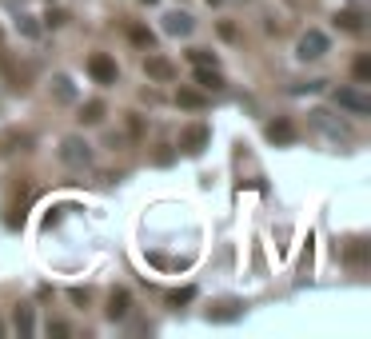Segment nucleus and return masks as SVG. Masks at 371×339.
<instances>
[{"label":"nucleus","mask_w":371,"mask_h":339,"mask_svg":"<svg viewBox=\"0 0 371 339\" xmlns=\"http://www.w3.org/2000/svg\"><path fill=\"white\" fill-rule=\"evenodd\" d=\"M33 136L28 132H12V136H4V152H33Z\"/></svg>","instance_id":"a211bd4d"},{"label":"nucleus","mask_w":371,"mask_h":339,"mask_svg":"<svg viewBox=\"0 0 371 339\" xmlns=\"http://www.w3.org/2000/svg\"><path fill=\"white\" fill-rule=\"evenodd\" d=\"M49 92H52V100H60V104H72V100H76V84H72L64 72H60V76H52V80H49Z\"/></svg>","instance_id":"f8f14e48"},{"label":"nucleus","mask_w":371,"mask_h":339,"mask_svg":"<svg viewBox=\"0 0 371 339\" xmlns=\"http://www.w3.org/2000/svg\"><path fill=\"white\" fill-rule=\"evenodd\" d=\"M20 33H24V36H40V20H36V17H20Z\"/></svg>","instance_id":"a878e982"},{"label":"nucleus","mask_w":371,"mask_h":339,"mask_svg":"<svg viewBox=\"0 0 371 339\" xmlns=\"http://www.w3.org/2000/svg\"><path fill=\"white\" fill-rule=\"evenodd\" d=\"M192 28H196V20L188 12H168L164 17V33L168 36H192Z\"/></svg>","instance_id":"9b49d317"},{"label":"nucleus","mask_w":371,"mask_h":339,"mask_svg":"<svg viewBox=\"0 0 371 339\" xmlns=\"http://www.w3.org/2000/svg\"><path fill=\"white\" fill-rule=\"evenodd\" d=\"M156 164H160V168H168V164H172V148H168V144L156 152Z\"/></svg>","instance_id":"cd10ccee"},{"label":"nucleus","mask_w":371,"mask_h":339,"mask_svg":"<svg viewBox=\"0 0 371 339\" xmlns=\"http://www.w3.org/2000/svg\"><path fill=\"white\" fill-rule=\"evenodd\" d=\"M80 124H100L104 120V100H88V104H80V116H76Z\"/></svg>","instance_id":"dca6fc26"},{"label":"nucleus","mask_w":371,"mask_h":339,"mask_svg":"<svg viewBox=\"0 0 371 339\" xmlns=\"http://www.w3.org/2000/svg\"><path fill=\"white\" fill-rule=\"evenodd\" d=\"M220 36H224V40H236V24H227L224 20V24H220Z\"/></svg>","instance_id":"7c9ffc66"},{"label":"nucleus","mask_w":371,"mask_h":339,"mask_svg":"<svg viewBox=\"0 0 371 339\" xmlns=\"http://www.w3.org/2000/svg\"><path fill=\"white\" fill-rule=\"evenodd\" d=\"M128 36H132V44H140V49H156V36L148 33V28H140V24H132Z\"/></svg>","instance_id":"4be33fe9"},{"label":"nucleus","mask_w":371,"mask_h":339,"mask_svg":"<svg viewBox=\"0 0 371 339\" xmlns=\"http://www.w3.org/2000/svg\"><path fill=\"white\" fill-rule=\"evenodd\" d=\"M336 28H343V33H363V17H359L355 8H343V12H336Z\"/></svg>","instance_id":"2eb2a0df"},{"label":"nucleus","mask_w":371,"mask_h":339,"mask_svg":"<svg viewBox=\"0 0 371 339\" xmlns=\"http://www.w3.org/2000/svg\"><path fill=\"white\" fill-rule=\"evenodd\" d=\"M144 4H156V0H144Z\"/></svg>","instance_id":"473e14b6"},{"label":"nucleus","mask_w":371,"mask_h":339,"mask_svg":"<svg viewBox=\"0 0 371 339\" xmlns=\"http://www.w3.org/2000/svg\"><path fill=\"white\" fill-rule=\"evenodd\" d=\"M176 104H180V108H188V112H200V108H208V100L200 96L196 88H180V92H176Z\"/></svg>","instance_id":"4468645a"},{"label":"nucleus","mask_w":371,"mask_h":339,"mask_svg":"<svg viewBox=\"0 0 371 339\" xmlns=\"http://www.w3.org/2000/svg\"><path fill=\"white\" fill-rule=\"evenodd\" d=\"M0 336H4V327H0Z\"/></svg>","instance_id":"72a5a7b5"},{"label":"nucleus","mask_w":371,"mask_h":339,"mask_svg":"<svg viewBox=\"0 0 371 339\" xmlns=\"http://www.w3.org/2000/svg\"><path fill=\"white\" fill-rule=\"evenodd\" d=\"M49 336H52V339H68V336H72V327L56 320V323H49Z\"/></svg>","instance_id":"bb28decb"},{"label":"nucleus","mask_w":371,"mask_h":339,"mask_svg":"<svg viewBox=\"0 0 371 339\" xmlns=\"http://www.w3.org/2000/svg\"><path fill=\"white\" fill-rule=\"evenodd\" d=\"M208 144H212V128H208V124H188V128L180 132V148H184V156H200Z\"/></svg>","instance_id":"20e7f679"},{"label":"nucleus","mask_w":371,"mask_h":339,"mask_svg":"<svg viewBox=\"0 0 371 339\" xmlns=\"http://www.w3.org/2000/svg\"><path fill=\"white\" fill-rule=\"evenodd\" d=\"M243 315V299H220L216 307H208V323H236Z\"/></svg>","instance_id":"0eeeda50"},{"label":"nucleus","mask_w":371,"mask_h":339,"mask_svg":"<svg viewBox=\"0 0 371 339\" xmlns=\"http://www.w3.org/2000/svg\"><path fill=\"white\" fill-rule=\"evenodd\" d=\"M68 299H72V304H88V291H80V288H72V291H68Z\"/></svg>","instance_id":"c756f323"},{"label":"nucleus","mask_w":371,"mask_h":339,"mask_svg":"<svg viewBox=\"0 0 371 339\" xmlns=\"http://www.w3.org/2000/svg\"><path fill=\"white\" fill-rule=\"evenodd\" d=\"M311 268V236H307V247H304V256H300V272H307Z\"/></svg>","instance_id":"c85d7f7f"},{"label":"nucleus","mask_w":371,"mask_h":339,"mask_svg":"<svg viewBox=\"0 0 371 339\" xmlns=\"http://www.w3.org/2000/svg\"><path fill=\"white\" fill-rule=\"evenodd\" d=\"M327 36L320 33V28H307L304 36H300V44H295V56L300 60H320V56H327Z\"/></svg>","instance_id":"f03ea898"},{"label":"nucleus","mask_w":371,"mask_h":339,"mask_svg":"<svg viewBox=\"0 0 371 339\" xmlns=\"http://www.w3.org/2000/svg\"><path fill=\"white\" fill-rule=\"evenodd\" d=\"M4 227H8V232H20V227H24V204H8V208H4Z\"/></svg>","instance_id":"6ab92c4d"},{"label":"nucleus","mask_w":371,"mask_h":339,"mask_svg":"<svg viewBox=\"0 0 371 339\" xmlns=\"http://www.w3.org/2000/svg\"><path fill=\"white\" fill-rule=\"evenodd\" d=\"M295 136H300V132H295V124H291L288 116H279V120L268 124V140H272V144H295Z\"/></svg>","instance_id":"1a4fd4ad"},{"label":"nucleus","mask_w":371,"mask_h":339,"mask_svg":"<svg viewBox=\"0 0 371 339\" xmlns=\"http://www.w3.org/2000/svg\"><path fill=\"white\" fill-rule=\"evenodd\" d=\"M311 124H316L320 132H327L331 140H352V132L343 128L339 120H331V112H323V108H316V112H311Z\"/></svg>","instance_id":"6e6552de"},{"label":"nucleus","mask_w":371,"mask_h":339,"mask_svg":"<svg viewBox=\"0 0 371 339\" xmlns=\"http://www.w3.org/2000/svg\"><path fill=\"white\" fill-rule=\"evenodd\" d=\"M192 299H196V288H180V291H168V307L192 304Z\"/></svg>","instance_id":"b1692460"},{"label":"nucleus","mask_w":371,"mask_h":339,"mask_svg":"<svg viewBox=\"0 0 371 339\" xmlns=\"http://www.w3.org/2000/svg\"><path fill=\"white\" fill-rule=\"evenodd\" d=\"M347 259H352L355 268H363V263H368V247H363V240H352V243H347Z\"/></svg>","instance_id":"5701e85b"},{"label":"nucleus","mask_w":371,"mask_h":339,"mask_svg":"<svg viewBox=\"0 0 371 339\" xmlns=\"http://www.w3.org/2000/svg\"><path fill=\"white\" fill-rule=\"evenodd\" d=\"M40 20H44V28H64V24H68L72 17H68L64 8H52V4H49V12H44Z\"/></svg>","instance_id":"412c9836"},{"label":"nucleus","mask_w":371,"mask_h":339,"mask_svg":"<svg viewBox=\"0 0 371 339\" xmlns=\"http://www.w3.org/2000/svg\"><path fill=\"white\" fill-rule=\"evenodd\" d=\"M352 72H355V80L359 84H368L371 80V56H359V60L352 64Z\"/></svg>","instance_id":"393cba45"},{"label":"nucleus","mask_w":371,"mask_h":339,"mask_svg":"<svg viewBox=\"0 0 371 339\" xmlns=\"http://www.w3.org/2000/svg\"><path fill=\"white\" fill-rule=\"evenodd\" d=\"M88 76H92L96 84H104V88H108V84H116L120 68H116V60L108 56V52H92V56H88Z\"/></svg>","instance_id":"7ed1b4c3"},{"label":"nucleus","mask_w":371,"mask_h":339,"mask_svg":"<svg viewBox=\"0 0 371 339\" xmlns=\"http://www.w3.org/2000/svg\"><path fill=\"white\" fill-rule=\"evenodd\" d=\"M196 84L200 88H208V92H224L227 80H224V72L220 68H196Z\"/></svg>","instance_id":"ddd939ff"},{"label":"nucleus","mask_w":371,"mask_h":339,"mask_svg":"<svg viewBox=\"0 0 371 339\" xmlns=\"http://www.w3.org/2000/svg\"><path fill=\"white\" fill-rule=\"evenodd\" d=\"M128 311H132V295L124 288L112 291V295H108V320L120 323V320H128Z\"/></svg>","instance_id":"9d476101"},{"label":"nucleus","mask_w":371,"mask_h":339,"mask_svg":"<svg viewBox=\"0 0 371 339\" xmlns=\"http://www.w3.org/2000/svg\"><path fill=\"white\" fill-rule=\"evenodd\" d=\"M60 164H68V168H88V164H92V144L80 140V136H64V140H60Z\"/></svg>","instance_id":"f257e3e1"},{"label":"nucleus","mask_w":371,"mask_h":339,"mask_svg":"<svg viewBox=\"0 0 371 339\" xmlns=\"http://www.w3.org/2000/svg\"><path fill=\"white\" fill-rule=\"evenodd\" d=\"M188 60H192L196 68H220L216 52H208V49H192V52H188Z\"/></svg>","instance_id":"aec40b11"},{"label":"nucleus","mask_w":371,"mask_h":339,"mask_svg":"<svg viewBox=\"0 0 371 339\" xmlns=\"http://www.w3.org/2000/svg\"><path fill=\"white\" fill-rule=\"evenodd\" d=\"M336 104L339 108H347L352 116H371V96L368 92H359V88H339Z\"/></svg>","instance_id":"423d86ee"},{"label":"nucleus","mask_w":371,"mask_h":339,"mask_svg":"<svg viewBox=\"0 0 371 339\" xmlns=\"http://www.w3.org/2000/svg\"><path fill=\"white\" fill-rule=\"evenodd\" d=\"M208 4H212V8H216V4H224V0H208Z\"/></svg>","instance_id":"2f4dec72"},{"label":"nucleus","mask_w":371,"mask_h":339,"mask_svg":"<svg viewBox=\"0 0 371 339\" xmlns=\"http://www.w3.org/2000/svg\"><path fill=\"white\" fill-rule=\"evenodd\" d=\"M144 72H148V80H160V84L176 80V64H172L168 56H160V52H152V49H148V56H144Z\"/></svg>","instance_id":"39448f33"},{"label":"nucleus","mask_w":371,"mask_h":339,"mask_svg":"<svg viewBox=\"0 0 371 339\" xmlns=\"http://www.w3.org/2000/svg\"><path fill=\"white\" fill-rule=\"evenodd\" d=\"M17 331H20V339H28L36 331V320H33V307H28V304L17 307Z\"/></svg>","instance_id":"f3484780"}]
</instances>
